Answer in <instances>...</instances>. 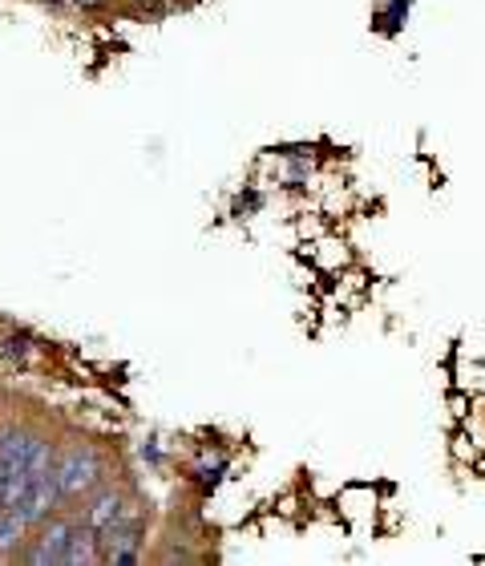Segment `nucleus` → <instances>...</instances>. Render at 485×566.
Here are the masks:
<instances>
[{
	"mask_svg": "<svg viewBox=\"0 0 485 566\" xmlns=\"http://www.w3.org/2000/svg\"><path fill=\"white\" fill-rule=\"evenodd\" d=\"M57 502H61V494H57V461H53V449H49V441L33 437L29 465H25V482H21V494H17L13 514L25 526H37V522L49 518V510Z\"/></svg>",
	"mask_w": 485,
	"mask_h": 566,
	"instance_id": "f257e3e1",
	"label": "nucleus"
},
{
	"mask_svg": "<svg viewBox=\"0 0 485 566\" xmlns=\"http://www.w3.org/2000/svg\"><path fill=\"white\" fill-rule=\"evenodd\" d=\"M73 526L77 522H49V530L37 538V546L29 550V562H65L69 542H73Z\"/></svg>",
	"mask_w": 485,
	"mask_h": 566,
	"instance_id": "7ed1b4c3",
	"label": "nucleus"
},
{
	"mask_svg": "<svg viewBox=\"0 0 485 566\" xmlns=\"http://www.w3.org/2000/svg\"><path fill=\"white\" fill-rule=\"evenodd\" d=\"M126 510H122V494L118 490H106V494H97L89 506H85V514H81V522L97 534V538H102L118 518H122Z\"/></svg>",
	"mask_w": 485,
	"mask_h": 566,
	"instance_id": "20e7f679",
	"label": "nucleus"
},
{
	"mask_svg": "<svg viewBox=\"0 0 485 566\" xmlns=\"http://www.w3.org/2000/svg\"><path fill=\"white\" fill-rule=\"evenodd\" d=\"M102 453L89 445H69L57 461V494L61 502H73L81 494H89L97 482H102Z\"/></svg>",
	"mask_w": 485,
	"mask_h": 566,
	"instance_id": "f03ea898",
	"label": "nucleus"
}]
</instances>
